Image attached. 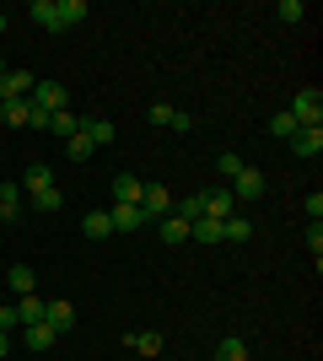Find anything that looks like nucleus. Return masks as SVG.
<instances>
[{"label": "nucleus", "mask_w": 323, "mask_h": 361, "mask_svg": "<svg viewBox=\"0 0 323 361\" xmlns=\"http://www.w3.org/2000/svg\"><path fill=\"white\" fill-rule=\"evenodd\" d=\"M27 16L38 27H49V32H65V27H76L81 16H87V0H32Z\"/></svg>", "instance_id": "obj_1"}, {"label": "nucleus", "mask_w": 323, "mask_h": 361, "mask_svg": "<svg viewBox=\"0 0 323 361\" xmlns=\"http://www.w3.org/2000/svg\"><path fill=\"white\" fill-rule=\"evenodd\" d=\"M286 114L296 119V130H323V92H318V87H302V92L291 97V108H286Z\"/></svg>", "instance_id": "obj_2"}, {"label": "nucleus", "mask_w": 323, "mask_h": 361, "mask_svg": "<svg viewBox=\"0 0 323 361\" xmlns=\"http://www.w3.org/2000/svg\"><path fill=\"white\" fill-rule=\"evenodd\" d=\"M172 189L167 183H146V195H140V221H162V216H172Z\"/></svg>", "instance_id": "obj_3"}, {"label": "nucleus", "mask_w": 323, "mask_h": 361, "mask_svg": "<svg viewBox=\"0 0 323 361\" xmlns=\"http://www.w3.org/2000/svg\"><path fill=\"white\" fill-rule=\"evenodd\" d=\"M32 87H38V81H32L27 71H6L0 75V103H27Z\"/></svg>", "instance_id": "obj_4"}, {"label": "nucleus", "mask_w": 323, "mask_h": 361, "mask_svg": "<svg viewBox=\"0 0 323 361\" xmlns=\"http://www.w3.org/2000/svg\"><path fill=\"white\" fill-rule=\"evenodd\" d=\"M32 108H44V114H60L65 103H70V92L60 87V81H38V87H32V97H27Z\"/></svg>", "instance_id": "obj_5"}, {"label": "nucleus", "mask_w": 323, "mask_h": 361, "mask_svg": "<svg viewBox=\"0 0 323 361\" xmlns=\"http://www.w3.org/2000/svg\"><path fill=\"white\" fill-rule=\"evenodd\" d=\"M108 195H113V205H140V195H146V183H140L135 173H113V183H108Z\"/></svg>", "instance_id": "obj_6"}, {"label": "nucleus", "mask_w": 323, "mask_h": 361, "mask_svg": "<svg viewBox=\"0 0 323 361\" xmlns=\"http://www.w3.org/2000/svg\"><path fill=\"white\" fill-rule=\"evenodd\" d=\"M44 324L54 334H65V329H76V302H65V297H54V302H44Z\"/></svg>", "instance_id": "obj_7"}, {"label": "nucleus", "mask_w": 323, "mask_h": 361, "mask_svg": "<svg viewBox=\"0 0 323 361\" xmlns=\"http://www.w3.org/2000/svg\"><path fill=\"white\" fill-rule=\"evenodd\" d=\"M264 195V173L259 167H243L237 178H232V200H259Z\"/></svg>", "instance_id": "obj_8"}, {"label": "nucleus", "mask_w": 323, "mask_h": 361, "mask_svg": "<svg viewBox=\"0 0 323 361\" xmlns=\"http://www.w3.org/2000/svg\"><path fill=\"white\" fill-rule=\"evenodd\" d=\"M11 313H16V324H22V329H27V324H44V297H38V291H27V297L11 302Z\"/></svg>", "instance_id": "obj_9"}, {"label": "nucleus", "mask_w": 323, "mask_h": 361, "mask_svg": "<svg viewBox=\"0 0 323 361\" xmlns=\"http://www.w3.org/2000/svg\"><path fill=\"white\" fill-rule=\"evenodd\" d=\"M54 340H60V334L49 329V324H27V329H22V345L38 350V356H44V350H54Z\"/></svg>", "instance_id": "obj_10"}, {"label": "nucleus", "mask_w": 323, "mask_h": 361, "mask_svg": "<svg viewBox=\"0 0 323 361\" xmlns=\"http://www.w3.org/2000/svg\"><path fill=\"white\" fill-rule=\"evenodd\" d=\"M124 345L140 350V356H162V334L156 329H135V334H124Z\"/></svg>", "instance_id": "obj_11"}, {"label": "nucleus", "mask_w": 323, "mask_h": 361, "mask_svg": "<svg viewBox=\"0 0 323 361\" xmlns=\"http://www.w3.org/2000/svg\"><path fill=\"white\" fill-rule=\"evenodd\" d=\"M22 189H32V195H38V189H54V167H49V162H27Z\"/></svg>", "instance_id": "obj_12"}, {"label": "nucleus", "mask_w": 323, "mask_h": 361, "mask_svg": "<svg viewBox=\"0 0 323 361\" xmlns=\"http://www.w3.org/2000/svg\"><path fill=\"white\" fill-rule=\"evenodd\" d=\"M232 205H237V200H232V189H210V195H205V216H210V221H227Z\"/></svg>", "instance_id": "obj_13"}, {"label": "nucleus", "mask_w": 323, "mask_h": 361, "mask_svg": "<svg viewBox=\"0 0 323 361\" xmlns=\"http://www.w3.org/2000/svg\"><path fill=\"white\" fill-rule=\"evenodd\" d=\"M108 221H113V232H135V226H146V221H140V205H108Z\"/></svg>", "instance_id": "obj_14"}, {"label": "nucleus", "mask_w": 323, "mask_h": 361, "mask_svg": "<svg viewBox=\"0 0 323 361\" xmlns=\"http://www.w3.org/2000/svg\"><path fill=\"white\" fill-rule=\"evenodd\" d=\"M81 232H87L92 243L113 238V221H108V211H87V216H81Z\"/></svg>", "instance_id": "obj_15"}, {"label": "nucleus", "mask_w": 323, "mask_h": 361, "mask_svg": "<svg viewBox=\"0 0 323 361\" xmlns=\"http://www.w3.org/2000/svg\"><path fill=\"white\" fill-rule=\"evenodd\" d=\"M156 238H162V243H172V248H178V243L189 238V221H184V216H162V221H156Z\"/></svg>", "instance_id": "obj_16"}, {"label": "nucleus", "mask_w": 323, "mask_h": 361, "mask_svg": "<svg viewBox=\"0 0 323 361\" xmlns=\"http://www.w3.org/2000/svg\"><path fill=\"white\" fill-rule=\"evenodd\" d=\"M81 130H87V140H92V146H113V135H119V130H113V119H81Z\"/></svg>", "instance_id": "obj_17"}, {"label": "nucleus", "mask_w": 323, "mask_h": 361, "mask_svg": "<svg viewBox=\"0 0 323 361\" xmlns=\"http://www.w3.org/2000/svg\"><path fill=\"white\" fill-rule=\"evenodd\" d=\"M291 151H296V157H318V151H323V130H296Z\"/></svg>", "instance_id": "obj_18"}, {"label": "nucleus", "mask_w": 323, "mask_h": 361, "mask_svg": "<svg viewBox=\"0 0 323 361\" xmlns=\"http://www.w3.org/2000/svg\"><path fill=\"white\" fill-rule=\"evenodd\" d=\"M6 281H11V297H27V291L38 286V275H32L27 264H11V270H6Z\"/></svg>", "instance_id": "obj_19"}, {"label": "nucleus", "mask_w": 323, "mask_h": 361, "mask_svg": "<svg viewBox=\"0 0 323 361\" xmlns=\"http://www.w3.org/2000/svg\"><path fill=\"white\" fill-rule=\"evenodd\" d=\"M227 221H210V216H200V221L189 226V238H200V243H227V232H221Z\"/></svg>", "instance_id": "obj_20"}, {"label": "nucleus", "mask_w": 323, "mask_h": 361, "mask_svg": "<svg viewBox=\"0 0 323 361\" xmlns=\"http://www.w3.org/2000/svg\"><path fill=\"white\" fill-rule=\"evenodd\" d=\"M215 361H248V340L243 334H227V340L215 345Z\"/></svg>", "instance_id": "obj_21"}, {"label": "nucleus", "mask_w": 323, "mask_h": 361, "mask_svg": "<svg viewBox=\"0 0 323 361\" xmlns=\"http://www.w3.org/2000/svg\"><path fill=\"white\" fill-rule=\"evenodd\" d=\"M16 211H22V183H0V216L16 221Z\"/></svg>", "instance_id": "obj_22"}, {"label": "nucleus", "mask_w": 323, "mask_h": 361, "mask_svg": "<svg viewBox=\"0 0 323 361\" xmlns=\"http://www.w3.org/2000/svg\"><path fill=\"white\" fill-rule=\"evenodd\" d=\"M81 130V119L76 114H70V108H60V114H54V119H49V135H60V140H70Z\"/></svg>", "instance_id": "obj_23"}, {"label": "nucleus", "mask_w": 323, "mask_h": 361, "mask_svg": "<svg viewBox=\"0 0 323 361\" xmlns=\"http://www.w3.org/2000/svg\"><path fill=\"white\" fill-rule=\"evenodd\" d=\"M92 140H87V130H76V135H70V140H65V157H70V162H87V157H92Z\"/></svg>", "instance_id": "obj_24"}, {"label": "nucleus", "mask_w": 323, "mask_h": 361, "mask_svg": "<svg viewBox=\"0 0 323 361\" xmlns=\"http://www.w3.org/2000/svg\"><path fill=\"white\" fill-rule=\"evenodd\" d=\"M221 232H227V243H248V238H253V221H248V216H227Z\"/></svg>", "instance_id": "obj_25"}, {"label": "nucleus", "mask_w": 323, "mask_h": 361, "mask_svg": "<svg viewBox=\"0 0 323 361\" xmlns=\"http://www.w3.org/2000/svg\"><path fill=\"white\" fill-rule=\"evenodd\" d=\"M27 114H32V103H0V119L11 124V130H22V124H27Z\"/></svg>", "instance_id": "obj_26"}, {"label": "nucleus", "mask_w": 323, "mask_h": 361, "mask_svg": "<svg viewBox=\"0 0 323 361\" xmlns=\"http://www.w3.org/2000/svg\"><path fill=\"white\" fill-rule=\"evenodd\" d=\"M32 205L54 216V211H60V205H65V189H38V195H32Z\"/></svg>", "instance_id": "obj_27"}, {"label": "nucleus", "mask_w": 323, "mask_h": 361, "mask_svg": "<svg viewBox=\"0 0 323 361\" xmlns=\"http://www.w3.org/2000/svg\"><path fill=\"white\" fill-rule=\"evenodd\" d=\"M270 135H275V140H291V135H296V119L286 114V108H280L275 119H270Z\"/></svg>", "instance_id": "obj_28"}, {"label": "nucleus", "mask_w": 323, "mask_h": 361, "mask_svg": "<svg viewBox=\"0 0 323 361\" xmlns=\"http://www.w3.org/2000/svg\"><path fill=\"white\" fill-rule=\"evenodd\" d=\"M172 114H178L172 103H151V108H146V119H151L156 130H172Z\"/></svg>", "instance_id": "obj_29"}, {"label": "nucleus", "mask_w": 323, "mask_h": 361, "mask_svg": "<svg viewBox=\"0 0 323 361\" xmlns=\"http://www.w3.org/2000/svg\"><path fill=\"white\" fill-rule=\"evenodd\" d=\"M215 167H221V178L232 183V178H237V173H243L248 162H243V157H237V151H221V162H215Z\"/></svg>", "instance_id": "obj_30"}, {"label": "nucleus", "mask_w": 323, "mask_h": 361, "mask_svg": "<svg viewBox=\"0 0 323 361\" xmlns=\"http://www.w3.org/2000/svg\"><path fill=\"white\" fill-rule=\"evenodd\" d=\"M275 16H280V22H302V0H280Z\"/></svg>", "instance_id": "obj_31"}, {"label": "nucleus", "mask_w": 323, "mask_h": 361, "mask_svg": "<svg viewBox=\"0 0 323 361\" xmlns=\"http://www.w3.org/2000/svg\"><path fill=\"white\" fill-rule=\"evenodd\" d=\"M308 248H312V259H323V226L318 221L308 226Z\"/></svg>", "instance_id": "obj_32"}, {"label": "nucleus", "mask_w": 323, "mask_h": 361, "mask_svg": "<svg viewBox=\"0 0 323 361\" xmlns=\"http://www.w3.org/2000/svg\"><path fill=\"white\" fill-rule=\"evenodd\" d=\"M49 119H54V114H44V108H32V114H27V130H49Z\"/></svg>", "instance_id": "obj_33"}, {"label": "nucleus", "mask_w": 323, "mask_h": 361, "mask_svg": "<svg viewBox=\"0 0 323 361\" xmlns=\"http://www.w3.org/2000/svg\"><path fill=\"white\" fill-rule=\"evenodd\" d=\"M318 216H323V195L312 189V195H308V221H318Z\"/></svg>", "instance_id": "obj_34"}, {"label": "nucleus", "mask_w": 323, "mask_h": 361, "mask_svg": "<svg viewBox=\"0 0 323 361\" xmlns=\"http://www.w3.org/2000/svg\"><path fill=\"white\" fill-rule=\"evenodd\" d=\"M11 324H16V313H11V302H0V329L11 334Z\"/></svg>", "instance_id": "obj_35"}, {"label": "nucleus", "mask_w": 323, "mask_h": 361, "mask_svg": "<svg viewBox=\"0 0 323 361\" xmlns=\"http://www.w3.org/2000/svg\"><path fill=\"white\" fill-rule=\"evenodd\" d=\"M6 356H11V334L0 329V361H6Z\"/></svg>", "instance_id": "obj_36"}, {"label": "nucleus", "mask_w": 323, "mask_h": 361, "mask_svg": "<svg viewBox=\"0 0 323 361\" xmlns=\"http://www.w3.org/2000/svg\"><path fill=\"white\" fill-rule=\"evenodd\" d=\"M6 71H11V65H6V60H0V75H6Z\"/></svg>", "instance_id": "obj_37"}, {"label": "nucleus", "mask_w": 323, "mask_h": 361, "mask_svg": "<svg viewBox=\"0 0 323 361\" xmlns=\"http://www.w3.org/2000/svg\"><path fill=\"white\" fill-rule=\"evenodd\" d=\"M0 32H6V11H0Z\"/></svg>", "instance_id": "obj_38"}, {"label": "nucleus", "mask_w": 323, "mask_h": 361, "mask_svg": "<svg viewBox=\"0 0 323 361\" xmlns=\"http://www.w3.org/2000/svg\"><path fill=\"white\" fill-rule=\"evenodd\" d=\"M0 226H6V216H0Z\"/></svg>", "instance_id": "obj_39"}]
</instances>
